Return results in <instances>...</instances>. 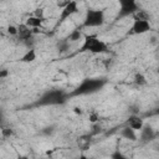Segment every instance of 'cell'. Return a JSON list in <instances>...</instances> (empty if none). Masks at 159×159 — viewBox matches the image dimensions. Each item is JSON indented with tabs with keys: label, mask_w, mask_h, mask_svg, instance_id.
<instances>
[{
	"label": "cell",
	"mask_w": 159,
	"mask_h": 159,
	"mask_svg": "<svg viewBox=\"0 0 159 159\" xmlns=\"http://www.w3.org/2000/svg\"><path fill=\"white\" fill-rule=\"evenodd\" d=\"M83 48L94 53H101L107 50V45L96 36H87L83 43Z\"/></svg>",
	"instance_id": "obj_1"
},
{
	"label": "cell",
	"mask_w": 159,
	"mask_h": 159,
	"mask_svg": "<svg viewBox=\"0 0 159 159\" xmlns=\"http://www.w3.org/2000/svg\"><path fill=\"white\" fill-rule=\"evenodd\" d=\"M104 21V14L102 10H88L86 20H84V26L94 27L102 25Z\"/></svg>",
	"instance_id": "obj_2"
},
{
	"label": "cell",
	"mask_w": 159,
	"mask_h": 159,
	"mask_svg": "<svg viewBox=\"0 0 159 159\" xmlns=\"http://www.w3.org/2000/svg\"><path fill=\"white\" fill-rule=\"evenodd\" d=\"M150 29L149 21L148 20H134V25H133V30L137 34H143L145 31H148Z\"/></svg>",
	"instance_id": "obj_3"
},
{
	"label": "cell",
	"mask_w": 159,
	"mask_h": 159,
	"mask_svg": "<svg viewBox=\"0 0 159 159\" xmlns=\"http://www.w3.org/2000/svg\"><path fill=\"white\" fill-rule=\"evenodd\" d=\"M76 11H77V2L70 1V2L66 4V6H63V9H62V11H61V17H62V19H66V17H68L70 15L75 14Z\"/></svg>",
	"instance_id": "obj_4"
},
{
	"label": "cell",
	"mask_w": 159,
	"mask_h": 159,
	"mask_svg": "<svg viewBox=\"0 0 159 159\" xmlns=\"http://www.w3.org/2000/svg\"><path fill=\"white\" fill-rule=\"evenodd\" d=\"M17 35L20 36V39L26 40V39H29V37L32 35V30H31L26 24H21V25L17 27Z\"/></svg>",
	"instance_id": "obj_5"
},
{
	"label": "cell",
	"mask_w": 159,
	"mask_h": 159,
	"mask_svg": "<svg viewBox=\"0 0 159 159\" xmlns=\"http://www.w3.org/2000/svg\"><path fill=\"white\" fill-rule=\"evenodd\" d=\"M128 125H129L130 129L138 130V129H142L143 128V120L140 118H138V117H132L128 120Z\"/></svg>",
	"instance_id": "obj_6"
},
{
	"label": "cell",
	"mask_w": 159,
	"mask_h": 159,
	"mask_svg": "<svg viewBox=\"0 0 159 159\" xmlns=\"http://www.w3.org/2000/svg\"><path fill=\"white\" fill-rule=\"evenodd\" d=\"M97 86H99V82H97V81H93V80L86 81V82H84V83L81 86L80 92H89V91L94 89Z\"/></svg>",
	"instance_id": "obj_7"
},
{
	"label": "cell",
	"mask_w": 159,
	"mask_h": 159,
	"mask_svg": "<svg viewBox=\"0 0 159 159\" xmlns=\"http://www.w3.org/2000/svg\"><path fill=\"white\" fill-rule=\"evenodd\" d=\"M42 22H43V20L37 19V17H35V16H30V17L27 19V21H26V25H27L30 29H37V27H40V26L42 25Z\"/></svg>",
	"instance_id": "obj_8"
},
{
	"label": "cell",
	"mask_w": 159,
	"mask_h": 159,
	"mask_svg": "<svg viewBox=\"0 0 159 159\" xmlns=\"http://www.w3.org/2000/svg\"><path fill=\"white\" fill-rule=\"evenodd\" d=\"M35 58H36V52H35L34 50H30V51H27L26 55L22 57V61L29 62V61H34Z\"/></svg>",
	"instance_id": "obj_9"
},
{
	"label": "cell",
	"mask_w": 159,
	"mask_h": 159,
	"mask_svg": "<svg viewBox=\"0 0 159 159\" xmlns=\"http://www.w3.org/2000/svg\"><path fill=\"white\" fill-rule=\"evenodd\" d=\"M134 82H135V83H138V84H144L147 81H145L144 76H143L142 73H139V75H137V76H135V80H134Z\"/></svg>",
	"instance_id": "obj_10"
},
{
	"label": "cell",
	"mask_w": 159,
	"mask_h": 159,
	"mask_svg": "<svg viewBox=\"0 0 159 159\" xmlns=\"http://www.w3.org/2000/svg\"><path fill=\"white\" fill-rule=\"evenodd\" d=\"M80 36H81V32L78 30H76L70 35V39H71V41H76V40H80Z\"/></svg>",
	"instance_id": "obj_11"
},
{
	"label": "cell",
	"mask_w": 159,
	"mask_h": 159,
	"mask_svg": "<svg viewBox=\"0 0 159 159\" xmlns=\"http://www.w3.org/2000/svg\"><path fill=\"white\" fill-rule=\"evenodd\" d=\"M7 32L11 34V35H17V27H15V26H9V27H7Z\"/></svg>",
	"instance_id": "obj_12"
},
{
	"label": "cell",
	"mask_w": 159,
	"mask_h": 159,
	"mask_svg": "<svg viewBox=\"0 0 159 159\" xmlns=\"http://www.w3.org/2000/svg\"><path fill=\"white\" fill-rule=\"evenodd\" d=\"M89 120H91V122L98 120V114H97V113H92V114L89 116Z\"/></svg>",
	"instance_id": "obj_13"
},
{
	"label": "cell",
	"mask_w": 159,
	"mask_h": 159,
	"mask_svg": "<svg viewBox=\"0 0 159 159\" xmlns=\"http://www.w3.org/2000/svg\"><path fill=\"white\" fill-rule=\"evenodd\" d=\"M113 159H127L125 157H123L122 154H116L114 157H113Z\"/></svg>",
	"instance_id": "obj_14"
},
{
	"label": "cell",
	"mask_w": 159,
	"mask_h": 159,
	"mask_svg": "<svg viewBox=\"0 0 159 159\" xmlns=\"http://www.w3.org/2000/svg\"><path fill=\"white\" fill-rule=\"evenodd\" d=\"M73 112H75V113H77V114H81V113H82V111H81V108H78V107H76V108H73Z\"/></svg>",
	"instance_id": "obj_15"
},
{
	"label": "cell",
	"mask_w": 159,
	"mask_h": 159,
	"mask_svg": "<svg viewBox=\"0 0 159 159\" xmlns=\"http://www.w3.org/2000/svg\"><path fill=\"white\" fill-rule=\"evenodd\" d=\"M80 159H91V158H88V157H86V155H82Z\"/></svg>",
	"instance_id": "obj_16"
},
{
	"label": "cell",
	"mask_w": 159,
	"mask_h": 159,
	"mask_svg": "<svg viewBox=\"0 0 159 159\" xmlns=\"http://www.w3.org/2000/svg\"><path fill=\"white\" fill-rule=\"evenodd\" d=\"M4 75H5V73H2V72L0 71V78H1V76H4Z\"/></svg>",
	"instance_id": "obj_17"
}]
</instances>
